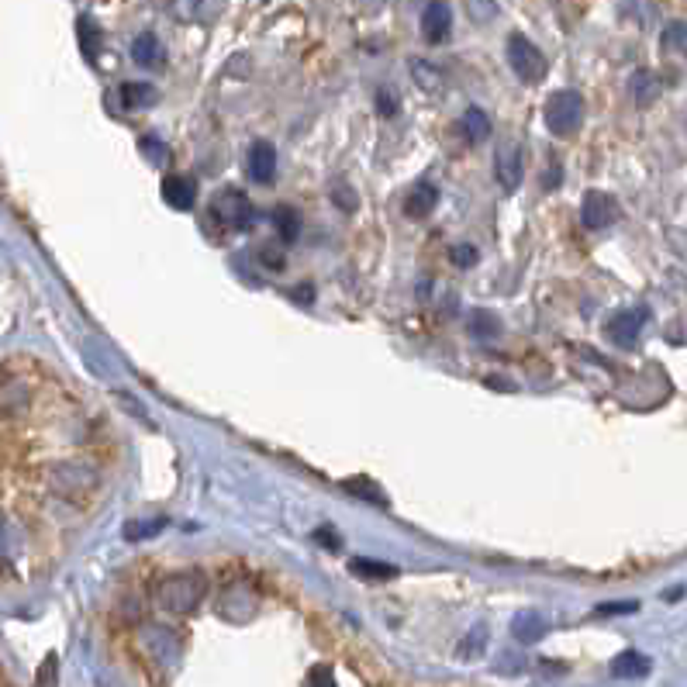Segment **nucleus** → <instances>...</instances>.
<instances>
[{
  "instance_id": "nucleus-1",
  "label": "nucleus",
  "mask_w": 687,
  "mask_h": 687,
  "mask_svg": "<svg viewBox=\"0 0 687 687\" xmlns=\"http://www.w3.org/2000/svg\"><path fill=\"white\" fill-rule=\"evenodd\" d=\"M204 591H208V584H204V577L197 570H180V574L159 580L156 591H152V601L166 615H190L204 601Z\"/></svg>"
},
{
  "instance_id": "nucleus-29",
  "label": "nucleus",
  "mask_w": 687,
  "mask_h": 687,
  "mask_svg": "<svg viewBox=\"0 0 687 687\" xmlns=\"http://www.w3.org/2000/svg\"><path fill=\"white\" fill-rule=\"evenodd\" d=\"M639 612V601H608V605H598L594 615H632Z\"/></svg>"
},
{
  "instance_id": "nucleus-4",
  "label": "nucleus",
  "mask_w": 687,
  "mask_h": 687,
  "mask_svg": "<svg viewBox=\"0 0 687 687\" xmlns=\"http://www.w3.org/2000/svg\"><path fill=\"white\" fill-rule=\"evenodd\" d=\"M211 215H215L225 228H232V232H246V228L253 225V204H249V197L242 194V190L225 187L215 197V204H211Z\"/></svg>"
},
{
  "instance_id": "nucleus-18",
  "label": "nucleus",
  "mask_w": 687,
  "mask_h": 687,
  "mask_svg": "<svg viewBox=\"0 0 687 687\" xmlns=\"http://www.w3.org/2000/svg\"><path fill=\"white\" fill-rule=\"evenodd\" d=\"M273 225H277V235L284 242H294L297 232H301V215H297L290 204H280L277 211H273Z\"/></svg>"
},
{
  "instance_id": "nucleus-23",
  "label": "nucleus",
  "mask_w": 687,
  "mask_h": 687,
  "mask_svg": "<svg viewBox=\"0 0 687 687\" xmlns=\"http://www.w3.org/2000/svg\"><path fill=\"white\" fill-rule=\"evenodd\" d=\"M463 132H467L470 142H484L491 135V118L480 108H467V114H463Z\"/></svg>"
},
{
  "instance_id": "nucleus-19",
  "label": "nucleus",
  "mask_w": 687,
  "mask_h": 687,
  "mask_svg": "<svg viewBox=\"0 0 687 687\" xmlns=\"http://www.w3.org/2000/svg\"><path fill=\"white\" fill-rule=\"evenodd\" d=\"M349 570H353L356 577H370V580L398 577V567H391V563H384V560H366V556H360V560L349 563Z\"/></svg>"
},
{
  "instance_id": "nucleus-32",
  "label": "nucleus",
  "mask_w": 687,
  "mask_h": 687,
  "mask_svg": "<svg viewBox=\"0 0 687 687\" xmlns=\"http://www.w3.org/2000/svg\"><path fill=\"white\" fill-rule=\"evenodd\" d=\"M315 539H318L322 546H328V549H342V539L335 536V529H318Z\"/></svg>"
},
{
  "instance_id": "nucleus-20",
  "label": "nucleus",
  "mask_w": 687,
  "mask_h": 687,
  "mask_svg": "<svg viewBox=\"0 0 687 687\" xmlns=\"http://www.w3.org/2000/svg\"><path fill=\"white\" fill-rule=\"evenodd\" d=\"M656 94H660V80L650 73V70H639L636 76H632V97H636V104H653Z\"/></svg>"
},
{
  "instance_id": "nucleus-6",
  "label": "nucleus",
  "mask_w": 687,
  "mask_h": 687,
  "mask_svg": "<svg viewBox=\"0 0 687 687\" xmlns=\"http://www.w3.org/2000/svg\"><path fill=\"white\" fill-rule=\"evenodd\" d=\"M646 318H650V311H646V308H622V311H615V315L608 318L605 335L615 342V346L632 349L639 342V335H643Z\"/></svg>"
},
{
  "instance_id": "nucleus-10",
  "label": "nucleus",
  "mask_w": 687,
  "mask_h": 687,
  "mask_svg": "<svg viewBox=\"0 0 687 687\" xmlns=\"http://www.w3.org/2000/svg\"><path fill=\"white\" fill-rule=\"evenodd\" d=\"M163 201L177 211H190L197 204V180L183 177V173H166L163 177Z\"/></svg>"
},
{
  "instance_id": "nucleus-9",
  "label": "nucleus",
  "mask_w": 687,
  "mask_h": 687,
  "mask_svg": "<svg viewBox=\"0 0 687 687\" xmlns=\"http://www.w3.org/2000/svg\"><path fill=\"white\" fill-rule=\"evenodd\" d=\"M246 170L249 177H253V183H273L277 180V149H273L270 142H253L249 145V156H246Z\"/></svg>"
},
{
  "instance_id": "nucleus-12",
  "label": "nucleus",
  "mask_w": 687,
  "mask_h": 687,
  "mask_svg": "<svg viewBox=\"0 0 687 687\" xmlns=\"http://www.w3.org/2000/svg\"><path fill=\"white\" fill-rule=\"evenodd\" d=\"M435 204H439V190H435L429 180H422V183H415V187H411L404 211H408V218H429L435 211Z\"/></svg>"
},
{
  "instance_id": "nucleus-25",
  "label": "nucleus",
  "mask_w": 687,
  "mask_h": 687,
  "mask_svg": "<svg viewBox=\"0 0 687 687\" xmlns=\"http://www.w3.org/2000/svg\"><path fill=\"white\" fill-rule=\"evenodd\" d=\"M398 111H401L398 94H394L391 87H380L377 90V114H380V118H394Z\"/></svg>"
},
{
  "instance_id": "nucleus-26",
  "label": "nucleus",
  "mask_w": 687,
  "mask_h": 687,
  "mask_svg": "<svg viewBox=\"0 0 687 687\" xmlns=\"http://www.w3.org/2000/svg\"><path fill=\"white\" fill-rule=\"evenodd\" d=\"M56 677H59V660H56V653H49L42 660V667H38L35 687H56Z\"/></svg>"
},
{
  "instance_id": "nucleus-11",
  "label": "nucleus",
  "mask_w": 687,
  "mask_h": 687,
  "mask_svg": "<svg viewBox=\"0 0 687 687\" xmlns=\"http://www.w3.org/2000/svg\"><path fill=\"white\" fill-rule=\"evenodd\" d=\"M612 677H618V681H639V677H646L653 670L650 656H643L639 650H622L612 660Z\"/></svg>"
},
{
  "instance_id": "nucleus-15",
  "label": "nucleus",
  "mask_w": 687,
  "mask_h": 687,
  "mask_svg": "<svg viewBox=\"0 0 687 687\" xmlns=\"http://www.w3.org/2000/svg\"><path fill=\"white\" fill-rule=\"evenodd\" d=\"M156 101H159V94L152 83H121V104H125L128 111L152 108Z\"/></svg>"
},
{
  "instance_id": "nucleus-34",
  "label": "nucleus",
  "mask_w": 687,
  "mask_h": 687,
  "mask_svg": "<svg viewBox=\"0 0 687 687\" xmlns=\"http://www.w3.org/2000/svg\"><path fill=\"white\" fill-rule=\"evenodd\" d=\"M560 180H563V177H560V166H556V163H553V166H546L543 187H546V190H556V187H560Z\"/></svg>"
},
{
  "instance_id": "nucleus-21",
  "label": "nucleus",
  "mask_w": 687,
  "mask_h": 687,
  "mask_svg": "<svg viewBox=\"0 0 687 687\" xmlns=\"http://www.w3.org/2000/svg\"><path fill=\"white\" fill-rule=\"evenodd\" d=\"M132 59L139 66H156L159 63V38L152 35V32H142L132 42Z\"/></svg>"
},
{
  "instance_id": "nucleus-3",
  "label": "nucleus",
  "mask_w": 687,
  "mask_h": 687,
  "mask_svg": "<svg viewBox=\"0 0 687 687\" xmlns=\"http://www.w3.org/2000/svg\"><path fill=\"white\" fill-rule=\"evenodd\" d=\"M508 63H511V70H515V76L522 83H543V76L549 70V63H546V56L543 52L536 49V42L532 38H525L522 32H515L508 38Z\"/></svg>"
},
{
  "instance_id": "nucleus-22",
  "label": "nucleus",
  "mask_w": 687,
  "mask_h": 687,
  "mask_svg": "<svg viewBox=\"0 0 687 687\" xmlns=\"http://www.w3.org/2000/svg\"><path fill=\"white\" fill-rule=\"evenodd\" d=\"M660 45L667 52H674V56L687 59V21H670V25L663 28V35H660Z\"/></svg>"
},
{
  "instance_id": "nucleus-24",
  "label": "nucleus",
  "mask_w": 687,
  "mask_h": 687,
  "mask_svg": "<svg viewBox=\"0 0 687 687\" xmlns=\"http://www.w3.org/2000/svg\"><path fill=\"white\" fill-rule=\"evenodd\" d=\"M139 149H142V156L149 159L152 166H166V163H170V152H166V145L159 142L156 135H142Z\"/></svg>"
},
{
  "instance_id": "nucleus-8",
  "label": "nucleus",
  "mask_w": 687,
  "mask_h": 687,
  "mask_svg": "<svg viewBox=\"0 0 687 687\" xmlns=\"http://www.w3.org/2000/svg\"><path fill=\"white\" fill-rule=\"evenodd\" d=\"M422 35L429 45H439L453 35V7L446 0H432L422 11Z\"/></svg>"
},
{
  "instance_id": "nucleus-16",
  "label": "nucleus",
  "mask_w": 687,
  "mask_h": 687,
  "mask_svg": "<svg viewBox=\"0 0 687 687\" xmlns=\"http://www.w3.org/2000/svg\"><path fill=\"white\" fill-rule=\"evenodd\" d=\"M467 332L473 335V339H494V335L501 332V318L487 308H473L470 318H467Z\"/></svg>"
},
{
  "instance_id": "nucleus-14",
  "label": "nucleus",
  "mask_w": 687,
  "mask_h": 687,
  "mask_svg": "<svg viewBox=\"0 0 687 687\" xmlns=\"http://www.w3.org/2000/svg\"><path fill=\"white\" fill-rule=\"evenodd\" d=\"M76 38H80L83 56H87L90 63H97V56H101V42H104V35H101V28H97V21L90 18V14H83V18L76 21Z\"/></svg>"
},
{
  "instance_id": "nucleus-28",
  "label": "nucleus",
  "mask_w": 687,
  "mask_h": 687,
  "mask_svg": "<svg viewBox=\"0 0 687 687\" xmlns=\"http://www.w3.org/2000/svg\"><path fill=\"white\" fill-rule=\"evenodd\" d=\"M449 259H453V266H460V270H470V266H477V249L460 242V246L449 249Z\"/></svg>"
},
{
  "instance_id": "nucleus-27",
  "label": "nucleus",
  "mask_w": 687,
  "mask_h": 687,
  "mask_svg": "<svg viewBox=\"0 0 687 687\" xmlns=\"http://www.w3.org/2000/svg\"><path fill=\"white\" fill-rule=\"evenodd\" d=\"M304 687H335V674L332 667H325V663H318V667L308 670V677H304Z\"/></svg>"
},
{
  "instance_id": "nucleus-7",
  "label": "nucleus",
  "mask_w": 687,
  "mask_h": 687,
  "mask_svg": "<svg viewBox=\"0 0 687 687\" xmlns=\"http://www.w3.org/2000/svg\"><path fill=\"white\" fill-rule=\"evenodd\" d=\"M522 170H525V156L518 142H501L498 152H494V177H498L501 190L515 194L518 183H522Z\"/></svg>"
},
{
  "instance_id": "nucleus-2",
  "label": "nucleus",
  "mask_w": 687,
  "mask_h": 687,
  "mask_svg": "<svg viewBox=\"0 0 687 687\" xmlns=\"http://www.w3.org/2000/svg\"><path fill=\"white\" fill-rule=\"evenodd\" d=\"M543 118H546V128L556 135V139H570V135H577L580 125H584V97L570 87L553 90V94L546 97Z\"/></svg>"
},
{
  "instance_id": "nucleus-5",
  "label": "nucleus",
  "mask_w": 687,
  "mask_h": 687,
  "mask_svg": "<svg viewBox=\"0 0 687 687\" xmlns=\"http://www.w3.org/2000/svg\"><path fill=\"white\" fill-rule=\"evenodd\" d=\"M618 218H622V208H618V201L612 194H605V190H587L584 201H580V225H584L587 232L612 228Z\"/></svg>"
},
{
  "instance_id": "nucleus-17",
  "label": "nucleus",
  "mask_w": 687,
  "mask_h": 687,
  "mask_svg": "<svg viewBox=\"0 0 687 687\" xmlns=\"http://www.w3.org/2000/svg\"><path fill=\"white\" fill-rule=\"evenodd\" d=\"M342 491L356 494V498L370 501V505H377V508H387V494L380 491V487L373 484L370 477H353V480H342Z\"/></svg>"
},
{
  "instance_id": "nucleus-30",
  "label": "nucleus",
  "mask_w": 687,
  "mask_h": 687,
  "mask_svg": "<svg viewBox=\"0 0 687 687\" xmlns=\"http://www.w3.org/2000/svg\"><path fill=\"white\" fill-rule=\"evenodd\" d=\"M411 70H415L418 83H422L425 90H439V87H442V76H439V73H432L425 63H415V66H411Z\"/></svg>"
},
{
  "instance_id": "nucleus-31",
  "label": "nucleus",
  "mask_w": 687,
  "mask_h": 687,
  "mask_svg": "<svg viewBox=\"0 0 687 687\" xmlns=\"http://www.w3.org/2000/svg\"><path fill=\"white\" fill-rule=\"evenodd\" d=\"M480 639H484V625H477V629H473V636L463 639L460 656H477L480 650H484V643H480Z\"/></svg>"
},
{
  "instance_id": "nucleus-33",
  "label": "nucleus",
  "mask_w": 687,
  "mask_h": 687,
  "mask_svg": "<svg viewBox=\"0 0 687 687\" xmlns=\"http://www.w3.org/2000/svg\"><path fill=\"white\" fill-rule=\"evenodd\" d=\"M149 529H163V522H152V525H128L125 536H128V539H142V536H152Z\"/></svg>"
},
{
  "instance_id": "nucleus-13",
  "label": "nucleus",
  "mask_w": 687,
  "mask_h": 687,
  "mask_svg": "<svg viewBox=\"0 0 687 687\" xmlns=\"http://www.w3.org/2000/svg\"><path fill=\"white\" fill-rule=\"evenodd\" d=\"M549 632V625H546V618L543 615H536V612H522V615H515V622H511V636L518 639V643H539Z\"/></svg>"
}]
</instances>
